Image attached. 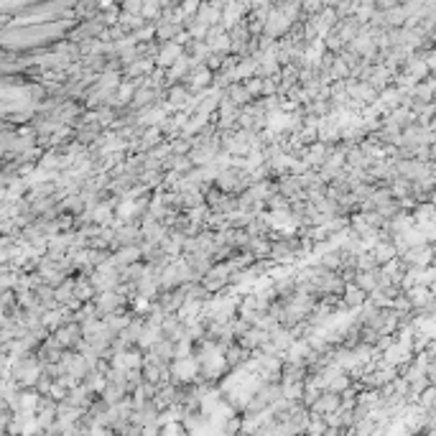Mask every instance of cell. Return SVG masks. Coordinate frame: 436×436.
I'll return each mask as SVG.
<instances>
[{"label":"cell","instance_id":"obj_1","mask_svg":"<svg viewBox=\"0 0 436 436\" xmlns=\"http://www.w3.org/2000/svg\"><path fill=\"white\" fill-rule=\"evenodd\" d=\"M199 373V362L194 357H184V360H174L171 368V378L176 383H192V378Z\"/></svg>","mask_w":436,"mask_h":436},{"label":"cell","instance_id":"obj_2","mask_svg":"<svg viewBox=\"0 0 436 436\" xmlns=\"http://www.w3.org/2000/svg\"><path fill=\"white\" fill-rule=\"evenodd\" d=\"M181 56V46H176V43H166L161 51H158V64L161 66H171V64H176V59Z\"/></svg>","mask_w":436,"mask_h":436},{"label":"cell","instance_id":"obj_3","mask_svg":"<svg viewBox=\"0 0 436 436\" xmlns=\"http://www.w3.org/2000/svg\"><path fill=\"white\" fill-rule=\"evenodd\" d=\"M408 304H416V306H429L431 304V291L426 286H416V288H408Z\"/></svg>","mask_w":436,"mask_h":436},{"label":"cell","instance_id":"obj_4","mask_svg":"<svg viewBox=\"0 0 436 436\" xmlns=\"http://www.w3.org/2000/svg\"><path fill=\"white\" fill-rule=\"evenodd\" d=\"M77 339H79V329H77L74 324H69V327H61V329L56 332V345H59V347L74 345Z\"/></svg>","mask_w":436,"mask_h":436},{"label":"cell","instance_id":"obj_5","mask_svg":"<svg viewBox=\"0 0 436 436\" xmlns=\"http://www.w3.org/2000/svg\"><path fill=\"white\" fill-rule=\"evenodd\" d=\"M210 79H212V72H210L207 66H197V72L192 74V89H199V87H204Z\"/></svg>","mask_w":436,"mask_h":436},{"label":"cell","instance_id":"obj_6","mask_svg":"<svg viewBox=\"0 0 436 436\" xmlns=\"http://www.w3.org/2000/svg\"><path fill=\"white\" fill-rule=\"evenodd\" d=\"M396 255V245H385V242H380V245H375V265L378 263H385L388 258H393Z\"/></svg>","mask_w":436,"mask_h":436},{"label":"cell","instance_id":"obj_7","mask_svg":"<svg viewBox=\"0 0 436 436\" xmlns=\"http://www.w3.org/2000/svg\"><path fill=\"white\" fill-rule=\"evenodd\" d=\"M345 296H347V304L355 306V309H357V306L362 304V299H365V293H362L357 286H347V288H345Z\"/></svg>","mask_w":436,"mask_h":436},{"label":"cell","instance_id":"obj_8","mask_svg":"<svg viewBox=\"0 0 436 436\" xmlns=\"http://www.w3.org/2000/svg\"><path fill=\"white\" fill-rule=\"evenodd\" d=\"M115 304H120V299L115 293H102L100 296V311H115Z\"/></svg>","mask_w":436,"mask_h":436},{"label":"cell","instance_id":"obj_9","mask_svg":"<svg viewBox=\"0 0 436 436\" xmlns=\"http://www.w3.org/2000/svg\"><path fill=\"white\" fill-rule=\"evenodd\" d=\"M148 100H153L151 89H138L133 95V107H143V105H148Z\"/></svg>","mask_w":436,"mask_h":436},{"label":"cell","instance_id":"obj_10","mask_svg":"<svg viewBox=\"0 0 436 436\" xmlns=\"http://www.w3.org/2000/svg\"><path fill=\"white\" fill-rule=\"evenodd\" d=\"M357 283H360V291L365 293V291H373L375 288V273H362L360 278H357Z\"/></svg>","mask_w":436,"mask_h":436},{"label":"cell","instance_id":"obj_11","mask_svg":"<svg viewBox=\"0 0 436 436\" xmlns=\"http://www.w3.org/2000/svg\"><path fill=\"white\" fill-rule=\"evenodd\" d=\"M138 255H141V250H135V247H125V250L115 258V263H133Z\"/></svg>","mask_w":436,"mask_h":436},{"label":"cell","instance_id":"obj_12","mask_svg":"<svg viewBox=\"0 0 436 436\" xmlns=\"http://www.w3.org/2000/svg\"><path fill=\"white\" fill-rule=\"evenodd\" d=\"M158 138H161V130H158V128H153V130H148V133L143 135V143H146V146H153Z\"/></svg>","mask_w":436,"mask_h":436},{"label":"cell","instance_id":"obj_13","mask_svg":"<svg viewBox=\"0 0 436 436\" xmlns=\"http://www.w3.org/2000/svg\"><path fill=\"white\" fill-rule=\"evenodd\" d=\"M141 10H143V15H156L158 13V3H146V5H141Z\"/></svg>","mask_w":436,"mask_h":436},{"label":"cell","instance_id":"obj_14","mask_svg":"<svg viewBox=\"0 0 436 436\" xmlns=\"http://www.w3.org/2000/svg\"><path fill=\"white\" fill-rule=\"evenodd\" d=\"M174 33H176V26H174V23H171V26L166 23V26H161V31H158L161 38H169V36H174Z\"/></svg>","mask_w":436,"mask_h":436},{"label":"cell","instance_id":"obj_15","mask_svg":"<svg viewBox=\"0 0 436 436\" xmlns=\"http://www.w3.org/2000/svg\"><path fill=\"white\" fill-rule=\"evenodd\" d=\"M431 398H434V388H426V393H424V398H421V406L429 411V406H431Z\"/></svg>","mask_w":436,"mask_h":436},{"label":"cell","instance_id":"obj_16","mask_svg":"<svg viewBox=\"0 0 436 436\" xmlns=\"http://www.w3.org/2000/svg\"><path fill=\"white\" fill-rule=\"evenodd\" d=\"M123 10H125V13H138V10H141V3H125Z\"/></svg>","mask_w":436,"mask_h":436}]
</instances>
